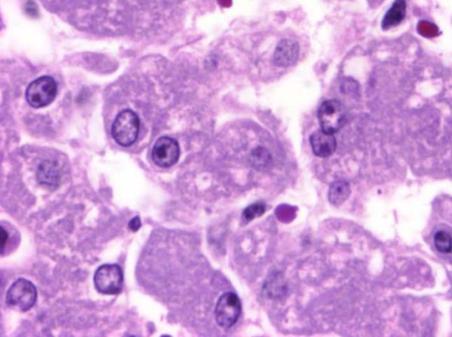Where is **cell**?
<instances>
[{
  "label": "cell",
  "mask_w": 452,
  "mask_h": 337,
  "mask_svg": "<svg viewBox=\"0 0 452 337\" xmlns=\"http://www.w3.org/2000/svg\"><path fill=\"white\" fill-rule=\"evenodd\" d=\"M139 132V117L132 110H124L118 114L111 127L113 139L120 146L126 148L136 143Z\"/></svg>",
  "instance_id": "6da1fadb"
},
{
  "label": "cell",
  "mask_w": 452,
  "mask_h": 337,
  "mask_svg": "<svg viewBox=\"0 0 452 337\" xmlns=\"http://www.w3.org/2000/svg\"><path fill=\"white\" fill-rule=\"evenodd\" d=\"M37 299L36 286L25 278H19L6 293V304L10 308L27 312L35 306Z\"/></svg>",
  "instance_id": "7a4b0ae2"
},
{
  "label": "cell",
  "mask_w": 452,
  "mask_h": 337,
  "mask_svg": "<svg viewBox=\"0 0 452 337\" xmlns=\"http://www.w3.org/2000/svg\"><path fill=\"white\" fill-rule=\"evenodd\" d=\"M57 90V83L52 77H39L33 80L27 89V102L36 109L48 106L55 99Z\"/></svg>",
  "instance_id": "3957f363"
},
{
  "label": "cell",
  "mask_w": 452,
  "mask_h": 337,
  "mask_svg": "<svg viewBox=\"0 0 452 337\" xmlns=\"http://www.w3.org/2000/svg\"><path fill=\"white\" fill-rule=\"evenodd\" d=\"M124 275L118 264H104L97 269L94 284L97 291L106 295L119 294L122 289Z\"/></svg>",
  "instance_id": "277c9868"
},
{
  "label": "cell",
  "mask_w": 452,
  "mask_h": 337,
  "mask_svg": "<svg viewBox=\"0 0 452 337\" xmlns=\"http://www.w3.org/2000/svg\"><path fill=\"white\" fill-rule=\"evenodd\" d=\"M241 311L239 296L235 293L226 292L219 298L216 306V321L220 328L230 329L238 322Z\"/></svg>",
  "instance_id": "5b68a950"
},
{
  "label": "cell",
  "mask_w": 452,
  "mask_h": 337,
  "mask_svg": "<svg viewBox=\"0 0 452 337\" xmlns=\"http://www.w3.org/2000/svg\"><path fill=\"white\" fill-rule=\"evenodd\" d=\"M318 119L325 132L333 134L339 132L346 122L345 107L337 100L325 101L319 108Z\"/></svg>",
  "instance_id": "8992f818"
},
{
  "label": "cell",
  "mask_w": 452,
  "mask_h": 337,
  "mask_svg": "<svg viewBox=\"0 0 452 337\" xmlns=\"http://www.w3.org/2000/svg\"><path fill=\"white\" fill-rule=\"evenodd\" d=\"M180 156V145L173 138L161 137L154 145L153 159L157 166L161 168L171 167L177 163Z\"/></svg>",
  "instance_id": "52a82bcc"
},
{
  "label": "cell",
  "mask_w": 452,
  "mask_h": 337,
  "mask_svg": "<svg viewBox=\"0 0 452 337\" xmlns=\"http://www.w3.org/2000/svg\"><path fill=\"white\" fill-rule=\"evenodd\" d=\"M310 144L313 154L322 158L332 156L337 148V141L334 134L326 133L323 130L317 131L310 136Z\"/></svg>",
  "instance_id": "ba28073f"
},
{
  "label": "cell",
  "mask_w": 452,
  "mask_h": 337,
  "mask_svg": "<svg viewBox=\"0 0 452 337\" xmlns=\"http://www.w3.org/2000/svg\"><path fill=\"white\" fill-rule=\"evenodd\" d=\"M299 56V45L292 40H282L276 46L274 63L276 66L288 67L296 62Z\"/></svg>",
  "instance_id": "9c48e42d"
},
{
  "label": "cell",
  "mask_w": 452,
  "mask_h": 337,
  "mask_svg": "<svg viewBox=\"0 0 452 337\" xmlns=\"http://www.w3.org/2000/svg\"><path fill=\"white\" fill-rule=\"evenodd\" d=\"M36 180L40 184L48 187H58L60 171L56 162L46 160L39 165L36 171Z\"/></svg>",
  "instance_id": "30bf717a"
},
{
  "label": "cell",
  "mask_w": 452,
  "mask_h": 337,
  "mask_svg": "<svg viewBox=\"0 0 452 337\" xmlns=\"http://www.w3.org/2000/svg\"><path fill=\"white\" fill-rule=\"evenodd\" d=\"M406 0H395L393 6L388 10L382 21V28L384 30L390 29L393 27L399 26L406 18L407 15Z\"/></svg>",
  "instance_id": "8fae6325"
},
{
  "label": "cell",
  "mask_w": 452,
  "mask_h": 337,
  "mask_svg": "<svg viewBox=\"0 0 452 337\" xmlns=\"http://www.w3.org/2000/svg\"><path fill=\"white\" fill-rule=\"evenodd\" d=\"M351 194L349 184L346 181L334 182L329 191L330 201L333 205H340L348 198Z\"/></svg>",
  "instance_id": "7c38bea8"
},
{
  "label": "cell",
  "mask_w": 452,
  "mask_h": 337,
  "mask_svg": "<svg viewBox=\"0 0 452 337\" xmlns=\"http://www.w3.org/2000/svg\"><path fill=\"white\" fill-rule=\"evenodd\" d=\"M434 244L441 254H451L452 252V237L446 231L440 230L435 234Z\"/></svg>",
  "instance_id": "4fadbf2b"
},
{
  "label": "cell",
  "mask_w": 452,
  "mask_h": 337,
  "mask_svg": "<svg viewBox=\"0 0 452 337\" xmlns=\"http://www.w3.org/2000/svg\"><path fill=\"white\" fill-rule=\"evenodd\" d=\"M266 206L264 203L261 201L256 202V203L248 206L243 212V220L246 222L254 220L255 218L260 217L264 214Z\"/></svg>",
  "instance_id": "5bb4252c"
},
{
  "label": "cell",
  "mask_w": 452,
  "mask_h": 337,
  "mask_svg": "<svg viewBox=\"0 0 452 337\" xmlns=\"http://www.w3.org/2000/svg\"><path fill=\"white\" fill-rule=\"evenodd\" d=\"M141 227V222L139 217H136L132 219V220L129 222V224H128V227H129L130 230L134 232L139 231Z\"/></svg>",
  "instance_id": "9a60e30c"
},
{
  "label": "cell",
  "mask_w": 452,
  "mask_h": 337,
  "mask_svg": "<svg viewBox=\"0 0 452 337\" xmlns=\"http://www.w3.org/2000/svg\"><path fill=\"white\" fill-rule=\"evenodd\" d=\"M2 229V234H1V248H2V252L4 251V248L6 247V243L8 241V235L6 234V231L4 229V227H1Z\"/></svg>",
  "instance_id": "2e32d148"
}]
</instances>
